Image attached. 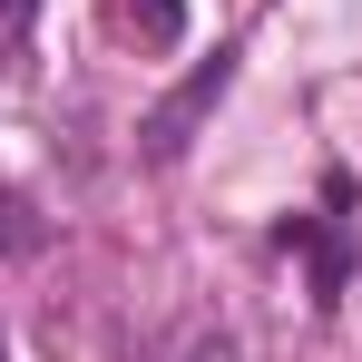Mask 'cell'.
<instances>
[{
	"instance_id": "cell-1",
	"label": "cell",
	"mask_w": 362,
	"mask_h": 362,
	"mask_svg": "<svg viewBox=\"0 0 362 362\" xmlns=\"http://www.w3.org/2000/svg\"><path fill=\"white\" fill-rule=\"evenodd\" d=\"M40 235H49V226H40V206L0 177V255H40Z\"/></svg>"
},
{
	"instance_id": "cell-2",
	"label": "cell",
	"mask_w": 362,
	"mask_h": 362,
	"mask_svg": "<svg viewBox=\"0 0 362 362\" xmlns=\"http://www.w3.org/2000/svg\"><path fill=\"white\" fill-rule=\"evenodd\" d=\"M30 30H40V0H0V78L20 69V49H30Z\"/></svg>"
}]
</instances>
